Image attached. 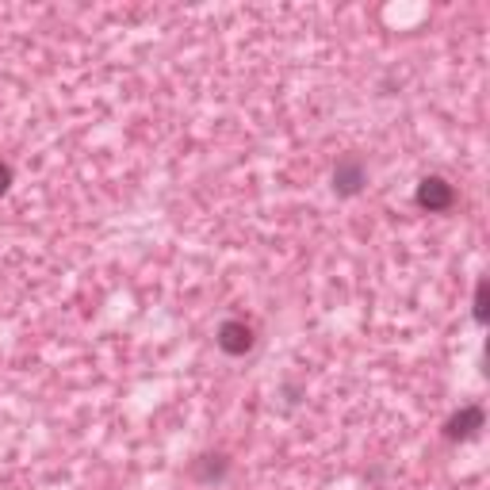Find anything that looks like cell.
Returning a JSON list of instances; mask_svg holds the SVG:
<instances>
[{
	"label": "cell",
	"instance_id": "obj_7",
	"mask_svg": "<svg viewBox=\"0 0 490 490\" xmlns=\"http://www.w3.org/2000/svg\"><path fill=\"white\" fill-rule=\"evenodd\" d=\"M8 188H12V169L4 165V161H0V196H4Z\"/></svg>",
	"mask_w": 490,
	"mask_h": 490
},
{
	"label": "cell",
	"instance_id": "obj_2",
	"mask_svg": "<svg viewBox=\"0 0 490 490\" xmlns=\"http://www.w3.org/2000/svg\"><path fill=\"white\" fill-rule=\"evenodd\" d=\"M483 426H486L483 406H460V410L444 421V437L448 441H471V437H479Z\"/></svg>",
	"mask_w": 490,
	"mask_h": 490
},
{
	"label": "cell",
	"instance_id": "obj_4",
	"mask_svg": "<svg viewBox=\"0 0 490 490\" xmlns=\"http://www.w3.org/2000/svg\"><path fill=\"white\" fill-rule=\"evenodd\" d=\"M219 349L226 352V357H245V352L253 349V330L245 322H238V318H230V322H223L219 325Z\"/></svg>",
	"mask_w": 490,
	"mask_h": 490
},
{
	"label": "cell",
	"instance_id": "obj_5",
	"mask_svg": "<svg viewBox=\"0 0 490 490\" xmlns=\"http://www.w3.org/2000/svg\"><path fill=\"white\" fill-rule=\"evenodd\" d=\"M471 315H475L479 325H486V315H490V283L486 280L475 283V310H471Z\"/></svg>",
	"mask_w": 490,
	"mask_h": 490
},
{
	"label": "cell",
	"instance_id": "obj_1",
	"mask_svg": "<svg viewBox=\"0 0 490 490\" xmlns=\"http://www.w3.org/2000/svg\"><path fill=\"white\" fill-rule=\"evenodd\" d=\"M418 207H426L429 215H441V211H452L456 203V188L444 181V176H426V181L418 184Z\"/></svg>",
	"mask_w": 490,
	"mask_h": 490
},
{
	"label": "cell",
	"instance_id": "obj_6",
	"mask_svg": "<svg viewBox=\"0 0 490 490\" xmlns=\"http://www.w3.org/2000/svg\"><path fill=\"white\" fill-rule=\"evenodd\" d=\"M207 460V468H203V475H207V479H219V475L226 471V460L223 456H203Z\"/></svg>",
	"mask_w": 490,
	"mask_h": 490
},
{
	"label": "cell",
	"instance_id": "obj_3",
	"mask_svg": "<svg viewBox=\"0 0 490 490\" xmlns=\"http://www.w3.org/2000/svg\"><path fill=\"white\" fill-rule=\"evenodd\" d=\"M364 184H368V173H364L360 157H342V161H337V169H334V192L337 196H357Z\"/></svg>",
	"mask_w": 490,
	"mask_h": 490
}]
</instances>
